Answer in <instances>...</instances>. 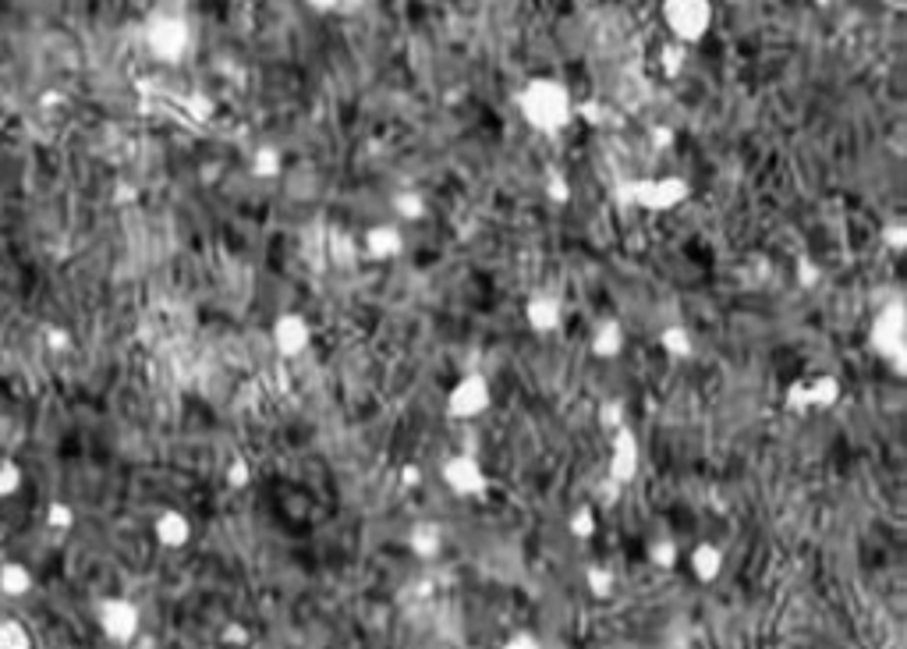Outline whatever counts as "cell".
<instances>
[{
  "mask_svg": "<svg viewBox=\"0 0 907 649\" xmlns=\"http://www.w3.org/2000/svg\"><path fill=\"white\" fill-rule=\"evenodd\" d=\"M252 174L259 181H277L284 174V153L277 146H259L252 153Z\"/></svg>",
  "mask_w": 907,
  "mask_h": 649,
  "instance_id": "obj_26",
  "label": "cell"
},
{
  "mask_svg": "<svg viewBox=\"0 0 907 649\" xmlns=\"http://www.w3.org/2000/svg\"><path fill=\"white\" fill-rule=\"evenodd\" d=\"M656 61H659V71H663L667 79H677V75L684 71V64H688V47L667 40L663 47L656 50Z\"/></svg>",
  "mask_w": 907,
  "mask_h": 649,
  "instance_id": "obj_29",
  "label": "cell"
},
{
  "mask_svg": "<svg viewBox=\"0 0 907 649\" xmlns=\"http://www.w3.org/2000/svg\"><path fill=\"white\" fill-rule=\"evenodd\" d=\"M36 589V575L25 561H4L0 564V596L4 600H25Z\"/></svg>",
  "mask_w": 907,
  "mask_h": 649,
  "instance_id": "obj_19",
  "label": "cell"
},
{
  "mask_svg": "<svg viewBox=\"0 0 907 649\" xmlns=\"http://www.w3.org/2000/svg\"><path fill=\"white\" fill-rule=\"evenodd\" d=\"M493 401H497V391L489 384L486 373H465L450 384L447 398H443V415L450 423H479L482 415L493 412Z\"/></svg>",
  "mask_w": 907,
  "mask_h": 649,
  "instance_id": "obj_6",
  "label": "cell"
},
{
  "mask_svg": "<svg viewBox=\"0 0 907 649\" xmlns=\"http://www.w3.org/2000/svg\"><path fill=\"white\" fill-rule=\"evenodd\" d=\"M252 483H256V469L249 465L245 454H234L231 462H227V469H224V486L227 490H234V493H245Z\"/></svg>",
  "mask_w": 907,
  "mask_h": 649,
  "instance_id": "obj_27",
  "label": "cell"
},
{
  "mask_svg": "<svg viewBox=\"0 0 907 649\" xmlns=\"http://www.w3.org/2000/svg\"><path fill=\"white\" fill-rule=\"evenodd\" d=\"M195 649H220V646H195Z\"/></svg>",
  "mask_w": 907,
  "mask_h": 649,
  "instance_id": "obj_40",
  "label": "cell"
},
{
  "mask_svg": "<svg viewBox=\"0 0 907 649\" xmlns=\"http://www.w3.org/2000/svg\"><path fill=\"white\" fill-rule=\"evenodd\" d=\"M624 348H628V330H624L621 320L606 316V320H599L596 327H592L589 352L596 355L599 362H617L624 355Z\"/></svg>",
  "mask_w": 907,
  "mask_h": 649,
  "instance_id": "obj_17",
  "label": "cell"
},
{
  "mask_svg": "<svg viewBox=\"0 0 907 649\" xmlns=\"http://www.w3.org/2000/svg\"><path fill=\"white\" fill-rule=\"evenodd\" d=\"M252 642V628L245 625V621H227L224 628H220V646L227 649H245Z\"/></svg>",
  "mask_w": 907,
  "mask_h": 649,
  "instance_id": "obj_31",
  "label": "cell"
},
{
  "mask_svg": "<svg viewBox=\"0 0 907 649\" xmlns=\"http://www.w3.org/2000/svg\"><path fill=\"white\" fill-rule=\"evenodd\" d=\"M606 437H610V444H606V483L624 490L642 476V440L628 423L621 430L606 433Z\"/></svg>",
  "mask_w": 907,
  "mask_h": 649,
  "instance_id": "obj_11",
  "label": "cell"
},
{
  "mask_svg": "<svg viewBox=\"0 0 907 649\" xmlns=\"http://www.w3.org/2000/svg\"><path fill=\"white\" fill-rule=\"evenodd\" d=\"M574 107H578V100H574L571 86L557 75H535L514 93L518 118L535 135H546V139L564 135L574 125Z\"/></svg>",
  "mask_w": 907,
  "mask_h": 649,
  "instance_id": "obj_1",
  "label": "cell"
},
{
  "mask_svg": "<svg viewBox=\"0 0 907 649\" xmlns=\"http://www.w3.org/2000/svg\"><path fill=\"white\" fill-rule=\"evenodd\" d=\"M613 199L624 210L652 213V217H667L681 210L691 199V181L684 174H645V178H628L613 188Z\"/></svg>",
  "mask_w": 907,
  "mask_h": 649,
  "instance_id": "obj_2",
  "label": "cell"
},
{
  "mask_svg": "<svg viewBox=\"0 0 907 649\" xmlns=\"http://www.w3.org/2000/svg\"><path fill=\"white\" fill-rule=\"evenodd\" d=\"M794 281H798V288L812 291L815 284L822 281V270H819V263H815L812 256H798V259H794Z\"/></svg>",
  "mask_w": 907,
  "mask_h": 649,
  "instance_id": "obj_32",
  "label": "cell"
},
{
  "mask_svg": "<svg viewBox=\"0 0 907 649\" xmlns=\"http://www.w3.org/2000/svg\"><path fill=\"white\" fill-rule=\"evenodd\" d=\"M656 348H659V355H663V359L688 362L691 355H695V334H691L684 323H667V327H659Z\"/></svg>",
  "mask_w": 907,
  "mask_h": 649,
  "instance_id": "obj_18",
  "label": "cell"
},
{
  "mask_svg": "<svg viewBox=\"0 0 907 649\" xmlns=\"http://www.w3.org/2000/svg\"><path fill=\"white\" fill-rule=\"evenodd\" d=\"M47 337H50V345H54V348H71V337L64 334V330H50Z\"/></svg>",
  "mask_w": 907,
  "mask_h": 649,
  "instance_id": "obj_38",
  "label": "cell"
},
{
  "mask_svg": "<svg viewBox=\"0 0 907 649\" xmlns=\"http://www.w3.org/2000/svg\"><path fill=\"white\" fill-rule=\"evenodd\" d=\"M149 532H153L156 547H163V550H185L188 543H192V536H195V525H192V518H188L181 508H160L153 515V525H149Z\"/></svg>",
  "mask_w": 907,
  "mask_h": 649,
  "instance_id": "obj_14",
  "label": "cell"
},
{
  "mask_svg": "<svg viewBox=\"0 0 907 649\" xmlns=\"http://www.w3.org/2000/svg\"><path fill=\"white\" fill-rule=\"evenodd\" d=\"M96 628L114 646H132L142 635V607L132 596H103L96 603Z\"/></svg>",
  "mask_w": 907,
  "mask_h": 649,
  "instance_id": "obj_10",
  "label": "cell"
},
{
  "mask_svg": "<svg viewBox=\"0 0 907 649\" xmlns=\"http://www.w3.org/2000/svg\"><path fill=\"white\" fill-rule=\"evenodd\" d=\"M266 337H270V348L277 359L298 362L312 352V345H316V327H312L309 316L298 313V309H284V313H277L270 320Z\"/></svg>",
  "mask_w": 907,
  "mask_h": 649,
  "instance_id": "obj_9",
  "label": "cell"
},
{
  "mask_svg": "<svg viewBox=\"0 0 907 649\" xmlns=\"http://www.w3.org/2000/svg\"><path fill=\"white\" fill-rule=\"evenodd\" d=\"M546 199H550L553 206H567L571 203V185H567V178L560 171H550L546 174V185H543Z\"/></svg>",
  "mask_w": 907,
  "mask_h": 649,
  "instance_id": "obj_33",
  "label": "cell"
},
{
  "mask_svg": "<svg viewBox=\"0 0 907 649\" xmlns=\"http://www.w3.org/2000/svg\"><path fill=\"white\" fill-rule=\"evenodd\" d=\"M567 532H571L578 543L596 540V532H599V511H596V504H574V508L567 511Z\"/></svg>",
  "mask_w": 907,
  "mask_h": 649,
  "instance_id": "obj_22",
  "label": "cell"
},
{
  "mask_svg": "<svg viewBox=\"0 0 907 649\" xmlns=\"http://www.w3.org/2000/svg\"><path fill=\"white\" fill-rule=\"evenodd\" d=\"M521 320H525V327L532 330V334L539 337H553L564 330L567 323V305L560 295H553V291H532V295L525 298V305H521Z\"/></svg>",
  "mask_w": 907,
  "mask_h": 649,
  "instance_id": "obj_12",
  "label": "cell"
},
{
  "mask_svg": "<svg viewBox=\"0 0 907 649\" xmlns=\"http://www.w3.org/2000/svg\"><path fill=\"white\" fill-rule=\"evenodd\" d=\"M440 483L447 486V493H454L458 501H486L489 497V472L482 465L479 454L472 451H454L440 462Z\"/></svg>",
  "mask_w": 907,
  "mask_h": 649,
  "instance_id": "obj_8",
  "label": "cell"
},
{
  "mask_svg": "<svg viewBox=\"0 0 907 649\" xmlns=\"http://www.w3.org/2000/svg\"><path fill=\"white\" fill-rule=\"evenodd\" d=\"M812 4H815V8H833L837 0H812Z\"/></svg>",
  "mask_w": 907,
  "mask_h": 649,
  "instance_id": "obj_39",
  "label": "cell"
},
{
  "mask_svg": "<svg viewBox=\"0 0 907 649\" xmlns=\"http://www.w3.org/2000/svg\"><path fill=\"white\" fill-rule=\"evenodd\" d=\"M844 401V384L837 373H812L801 376L794 384H787L783 391V405L794 415H815V412H833Z\"/></svg>",
  "mask_w": 907,
  "mask_h": 649,
  "instance_id": "obj_7",
  "label": "cell"
},
{
  "mask_svg": "<svg viewBox=\"0 0 907 649\" xmlns=\"http://www.w3.org/2000/svg\"><path fill=\"white\" fill-rule=\"evenodd\" d=\"M684 564H688L691 579L709 586V582H720L723 571H727V554H723L720 543L713 540H698L695 547L684 554Z\"/></svg>",
  "mask_w": 907,
  "mask_h": 649,
  "instance_id": "obj_16",
  "label": "cell"
},
{
  "mask_svg": "<svg viewBox=\"0 0 907 649\" xmlns=\"http://www.w3.org/2000/svg\"><path fill=\"white\" fill-rule=\"evenodd\" d=\"M869 348L897 376L907 373V309L900 298H886L869 320Z\"/></svg>",
  "mask_w": 907,
  "mask_h": 649,
  "instance_id": "obj_3",
  "label": "cell"
},
{
  "mask_svg": "<svg viewBox=\"0 0 907 649\" xmlns=\"http://www.w3.org/2000/svg\"><path fill=\"white\" fill-rule=\"evenodd\" d=\"M500 649H546V642L535 632H511L500 642Z\"/></svg>",
  "mask_w": 907,
  "mask_h": 649,
  "instance_id": "obj_35",
  "label": "cell"
},
{
  "mask_svg": "<svg viewBox=\"0 0 907 649\" xmlns=\"http://www.w3.org/2000/svg\"><path fill=\"white\" fill-rule=\"evenodd\" d=\"M36 639H32L29 625L15 614H4L0 618V649H32Z\"/></svg>",
  "mask_w": 907,
  "mask_h": 649,
  "instance_id": "obj_24",
  "label": "cell"
},
{
  "mask_svg": "<svg viewBox=\"0 0 907 649\" xmlns=\"http://www.w3.org/2000/svg\"><path fill=\"white\" fill-rule=\"evenodd\" d=\"M659 18L667 25L670 40L691 50L713 32L716 4L713 0H663L659 4Z\"/></svg>",
  "mask_w": 907,
  "mask_h": 649,
  "instance_id": "obj_5",
  "label": "cell"
},
{
  "mask_svg": "<svg viewBox=\"0 0 907 649\" xmlns=\"http://www.w3.org/2000/svg\"><path fill=\"white\" fill-rule=\"evenodd\" d=\"M624 412H628V408H624V401H617V398L603 401V405H599V415H596L599 426H603V433L621 430V426L628 423V415H624Z\"/></svg>",
  "mask_w": 907,
  "mask_h": 649,
  "instance_id": "obj_30",
  "label": "cell"
},
{
  "mask_svg": "<svg viewBox=\"0 0 907 649\" xmlns=\"http://www.w3.org/2000/svg\"><path fill=\"white\" fill-rule=\"evenodd\" d=\"M883 245L893 252V256H900V252L907 249V224L904 220H886L883 224Z\"/></svg>",
  "mask_w": 907,
  "mask_h": 649,
  "instance_id": "obj_34",
  "label": "cell"
},
{
  "mask_svg": "<svg viewBox=\"0 0 907 649\" xmlns=\"http://www.w3.org/2000/svg\"><path fill=\"white\" fill-rule=\"evenodd\" d=\"M390 213H394L390 220H397L401 227H408V224H419V220L426 217L429 203H426V196H422L419 188H397L394 196H390Z\"/></svg>",
  "mask_w": 907,
  "mask_h": 649,
  "instance_id": "obj_20",
  "label": "cell"
},
{
  "mask_svg": "<svg viewBox=\"0 0 907 649\" xmlns=\"http://www.w3.org/2000/svg\"><path fill=\"white\" fill-rule=\"evenodd\" d=\"M25 490V469L15 458H0V501H11Z\"/></svg>",
  "mask_w": 907,
  "mask_h": 649,
  "instance_id": "obj_28",
  "label": "cell"
},
{
  "mask_svg": "<svg viewBox=\"0 0 907 649\" xmlns=\"http://www.w3.org/2000/svg\"><path fill=\"white\" fill-rule=\"evenodd\" d=\"M404 245H408V238H404V227L397 220H376V224H369L362 231V252L373 263H394V259H401Z\"/></svg>",
  "mask_w": 907,
  "mask_h": 649,
  "instance_id": "obj_13",
  "label": "cell"
},
{
  "mask_svg": "<svg viewBox=\"0 0 907 649\" xmlns=\"http://www.w3.org/2000/svg\"><path fill=\"white\" fill-rule=\"evenodd\" d=\"M142 47L156 64H181L192 50V25L174 11H153L142 25Z\"/></svg>",
  "mask_w": 907,
  "mask_h": 649,
  "instance_id": "obj_4",
  "label": "cell"
},
{
  "mask_svg": "<svg viewBox=\"0 0 907 649\" xmlns=\"http://www.w3.org/2000/svg\"><path fill=\"white\" fill-rule=\"evenodd\" d=\"M649 564L659 571H674L677 564H681V543L674 540V536H656V540L649 543Z\"/></svg>",
  "mask_w": 907,
  "mask_h": 649,
  "instance_id": "obj_25",
  "label": "cell"
},
{
  "mask_svg": "<svg viewBox=\"0 0 907 649\" xmlns=\"http://www.w3.org/2000/svg\"><path fill=\"white\" fill-rule=\"evenodd\" d=\"M397 483H401L404 490H415V486L426 483V469H422V465H415V462L401 465V469H397Z\"/></svg>",
  "mask_w": 907,
  "mask_h": 649,
  "instance_id": "obj_36",
  "label": "cell"
},
{
  "mask_svg": "<svg viewBox=\"0 0 907 649\" xmlns=\"http://www.w3.org/2000/svg\"><path fill=\"white\" fill-rule=\"evenodd\" d=\"M582 582H585V593H589L596 603H606L617 596V575H613V568H606V564H589Z\"/></svg>",
  "mask_w": 907,
  "mask_h": 649,
  "instance_id": "obj_21",
  "label": "cell"
},
{
  "mask_svg": "<svg viewBox=\"0 0 907 649\" xmlns=\"http://www.w3.org/2000/svg\"><path fill=\"white\" fill-rule=\"evenodd\" d=\"M348 4H355V0H305V8H312L316 15H337Z\"/></svg>",
  "mask_w": 907,
  "mask_h": 649,
  "instance_id": "obj_37",
  "label": "cell"
},
{
  "mask_svg": "<svg viewBox=\"0 0 907 649\" xmlns=\"http://www.w3.org/2000/svg\"><path fill=\"white\" fill-rule=\"evenodd\" d=\"M43 525H47L54 536H68L71 529L78 525V511L71 501H61V497H54V501L47 504V511H43Z\"/></svg>",
  "mask_w": 907,
  "mask_h": 649,
  "instance_id": "obj_23",
  "label": "cell"
},
{
  "mask_svg": "<svg viewBox=\"0 0 907 649\" xmlns=\"http://www.w3.org/2000/svg\"><path fill=\"white\" fill-rule=\"evenodd\" d=\"M404 550L411 557H419V561H436L447 550V529L436 518H419L404 532Z\"/></svg>",
  "mask_w": 907,
  "mask_h": 649,
  "instance_id": "obj_15",
  "label": "cell"
}]
</instances>
